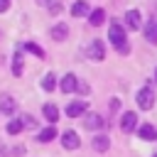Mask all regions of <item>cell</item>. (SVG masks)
<instances>
[{
    "label": "cell",
    "mask_w": 157,
    "mask_h": 157,
    "mask_svg": "<svg viewBox=\"0 0 157 157\" xmlns=\"http://www.w3.org/2000/svg\"><path fill=\"white\" fill-rule=\"evenodd\" d=\"M108 39L113 42V47L120 52V54H128L130 52V44H128V37H125V29L118 20L110 22V29H108Z\"/></svg>",
    "instance_id": "obj_1"
},
{
    "label": "cell",
    "mask_w": 157,
    "mask_h": 157,
    "mask_svg": "<svg viewBox=\"0 0 157 157\" xmlns=\"http://www.w3.org/2000/svg\"><path fill=\"white\" fill-rule=\"evenodd\" d=\"M152 103H155V91H152L150 86H142V88L137 91V108H140V110H150Z\"/></svg>",
    "instance_id": "obj_2"
},
{
    "label": "cell",
    "mask_w": 157,
    "mask_h": 157,
    "mask_svg": "<svg viewBox=\"0 0 157 157\" xmlns=\"http://www.w3.org/2000/svg\"><path fill=\"white\" fill-rule=\"evenodd\" d=\"M88 59H93V61H101L103 56H105V47H103V42L101 39H93L91 44H88Z\"/></svg>",
    "instance_id": "obj_3"
},
{
    "label": "cell",
    "mask_w": 157,
    "mask_h": 157,
    "mask_svg": "<svg viewBox=\"0 0 157 157\" xmlns=\"http://www.w3.org/2000/svg\"><path fill=\"white\" fill-rule=\"evenodd\" d=\"M120 128H123L125 132H132V130H137V113H135V110H128V113L120 118Z\"/></svg>",
    "instance_id": "obj_4"
},
{
    "label": "cell",
    "mask_w": 157,
    "mask_h": 157,
    "mask_svg": "<svg viewBox=\"0 0 157 157\" xmlns=\"http://www.w3.org/2000/svg\"><path fill=\"white\" fill-rule=\"evenodd\" d=\"M86 108H88V105H86L83 101H71V103L66 105V115H69V118H78V115L86 113Z\"/></svg>",
    "instance_id": "obj_5"
},
{
    "label": "cell",
    "mask_w": 157,
    "mask_h": 157,
    "mask_svg": "<svg viewBox=\"0 0 157 157\" xmlns=\"http://www.w3.org/2000/svg\"><path fill=\"white\" fill-rule=\"evenodd\" d=\"M61 145H64L66 150H76V147L81 145V140H78V135H76L74 130H66V132L61 135Z\"/></svg>",
    "instance_id": "obj_6"
},
{
    "label": "cell",
    "mask_w": 157,
    "mask_h": 157,
    "mask_svg": "<svg viewBox=\"0 0 157 157\" xmlns=\"http://www.w3.org/2000/svg\"><path fill=\"white\" fill-rule=\"evenodd\" d=\"M15 108H17L15 98H12V96H7V93H2V96H0V113L12 115V113H15Z\"/></svg>",
    "instance_id": "obj_7"
},
{
    "label": "cell",
    "mask_w": 157,
    "mask_h": 157,
    "mask_svg": "<svg viewBox=\"0 0 157 157\" xmlns=\"http://www.w3.org/2000/svg\"><path fill=\"white\" fill-rule=\"evenodd\" d=\"M91 12H93V10L88 7L86 0H76V2L71 5V15H74V17H86V15H91Z\"/></svg>",
    "instance_id": "obj_8"
},
{
    "label": "cell",
    "mask_w": 157,
    "mask_h": 157,
    "mask_svg": "<svg viewBox=\"0 0 157 157\" xmlns=\"http://www.w3.org/2000/svg\"><path fill=\"white\" fill-rule=\"evenodd\" d=\"M61 91H64V93H74V91H78V78H76L74 74H66V76L61 78Z\"/></svg>",
    "instance_id": "obj_9"
},
{
    "label": "cell",
    "mask_w": 157,
    "mask_h": 157,
    "mask_svg": "<svg viewBox=\"0 0 157 157\" xmlns=\"http://www.w3.org/2000/svg\"><path fill=\"white\" fill-rule=\"evenodd\" d=\"M125 22H128V27H130V29H140V25H142V17H140V12H137V10H128V15H125Z\"/></svg>",
    "instance_id": "obj_10"
},
{
    "label": "cell",
    "mask_w": 157,
    "mask_h": 157,
    "mask_svg": "<svg viewBox=\"0 0 157 157\" xmlns=\"http://www.w3.org/2000/svg\"><path fill=\"white\" fill-rule=\"evenodd\" d=\"M66 37H69V27H66V25H61V22H59V25H54V27H52V39L64 42Z\"/></svg>",
    "instance_id": "obj_11"
},
{
    "label": "cell",
    "mask_w": 157,
    "mask_h": 157,
    "mask_svg": "<svg viewBox=\"0 0 157 157\" xmlns=\"http://www.w3.org/2000/svg\"><path fill=\"white\" fill-rule=\"evenodd\" d=\"M22 66H25V59H22V49L17 47V52L12 54V74H15V76H20V74H22Z\"/></svg>",
    "instance_id": "obj_12"
},
{
    "label": "cell",
    "mask_w": 157,
    "mask_h": 157,
    "mask_svg": "<svg viewBox=\"0 0 157 157\" xmlns=\"http://www.w3.org/2000/svg\"><path fill=\"white\" fill-rule=\"evenodd\" d=\"M137 135L142 137V140H157V128H152V125H140L137 128Z\"/></svg>",
    "instance_id": "obj_13"
},
{
    "label": "cell",
    "mask_w": 157,
    "mask_h": 157,
    "mask_svg": "<svg viewBox=\"0 0 157 157\" xmlns=\"http://www.w3.org/2000/svg\"><path fill=\"white\" fill-rule=\"evenodd\" d=\"M86 128H88V130H98V128H103V118H101L98 113H88V115H86Z\"/></svg>",
    "instance_id": "obj_14"
},
{
    "label": "cell",
    "mask_w": 157,
    "mask_h": 157,
    "mask_svg": "<svg viewBox=\"0 0 157 157\" xmlns=\"http://www.w3.org/2000/svg\"><path fill=\"white\" fill-rule=\"evenodd\" d=\"M145 37H147V42L157 44V20H150L145 25Z\"/></svg>",
    "instance_id": "obj_15"
},
{
    "label": "cell",
    "mask_w": 157,
    "mask_h": 157,
    "mask_svg": "<svg viewBox=\"0 0 157 157\" xmlns=\"http://www.w3.org/2000/svg\"><path fill=\"white\" fill-rule=\"evenodd\" d=\"M88 22H91L93 27H101V25L105 22V12H103L101 7H96V10H93V12L88 15Z\"/></svg>",
    "instance_id": "obj_16"
},
{
    "label": "cell",
    "mask_w": 157,
    "mask_h": 157,
    "mask_svg": "<svg viewBox=\"0 0 157 157\" xmlns=\"http://www.w3.org/2000/svg\"><path fill=\"white\" fill-rule=\"evenodd\" d=\"M42 113H44V118H47L49 123H54V120H59V108H56L54 103H47Z\"/></svg>",
    "instance_id": "obj_17"
},
{
    "label": "cell",
    "mask_w": 157,
    "mask_h": 157,
    "mask_svg": "<svg viewBox=\"0 0 157 157\" xmlns=\"http://www.w3.org/2000/svg\"><path fill=\"white\" fill-rule=\"evenodd\" d=\"M93 147H96L98 152H105V150L110 147V140H108L105 135H96V137H93Z\"/></svg>",
    "instance_id": "obj_18"
},
{
    "label": "cell",
    "mask_w": 157,
    "mask_h": 157,
    "mask_svg": "<svg viewBox=\"0 0 157 157\" xmlns=\"http://www.w3.org/2000/svg\"><path fill=\"white\" fill-rule=\"evenodd\" d=\"M54 137H56V128H44V130L37 135V140H39V142H52Z\"/></svg>",
    "instance_id": "obj_19"
},
{
    "label": "cell",
    "mask_w": 157,
    "mask_h": 157,
    "mask_svg": "<svg viewBox=\"0 0 157 157\" xmlns=\"http://www.w3.org/2000/svg\"><path fill=\"white\" fill-rule=\"evenodd\" d=\"M22 125H25L22 118H20V120H10V123H7V132H10V135H17V132L22 130Z\"/></svg>",
    "instance_id": "obj_20"
},
{
    "label": "cell",
    "mask_w": 157,
    "mask_h": 157,
    "mask_svg": "<svg viewBox=\"0 0 157 157\" xmlns=\"http://www.w3.org/2000/svg\"><path fill=\"white\" fill-rule=\"evenodd\" d=\"M54 86H56L54 74H47V76H44V81H42V88H44V91H54Z\"/></svg>",
    "instance_id": "obj_21"
},
{
    "label": "cell",
    "mask_w": 157,
    "mask_h": 157,
    "mask_svg": "<svg viewBox=\"0 0 157 157\" xmlns=\"http://www.w3.org/2000/svg\"><path fill=\"white\" fill-rule=\"evenodd\" d=\"M22 49H27V52H32V54H34V56H39V59L44 56V52H42V47H37L34 42H27V44H25Z\"/></svg>",
    "instance_id": "obj_22"
},
{
    "label": "cell",
    "mask_w": 157,
    "mask_h": 157,
    "mask_svg": "<svg viewBox=\"0 0 157 157\" xmlns=\"http://www.w3.org/2000/svg\"><path fill=\"white\" fill-rule=\"evenodd\" d=\"M120 108V101L118 98H110V110H118Z\"/></svg>",
    "instance_id": "obj_23"
},
{
    "label": "cell",
    "mask_w": 157,
    "mask_h": 157,
    "mask_svg": "<svg viewBox=\"0 0 157 157\" xmlns=\"http://www.w3.org/2000/svg\"><path fill=\"white\" fill-rule=\"evenodd\" d=\"M12 155H15V157H25V147H15Z\"/></svg>",
    "instance_id": "obj_24"
},
{
    "label": "cell",
    "mask_w": 157,
    "mask_h": 157,
    "mask_svg": "<svg viewBox=\"0 0 157 157\" xmlns=\"http://www.w3.org/2000/svg\"><path fill=\"white\" fill-rule=\"evenodd\" d=\"M49 12H52V15H59V12H61V5H52Z\"/></svg>",
    "instance_id": "obj_25"
},
{
    "label": "cell",
    "mask_w": 157,
    "mask_h": 157,
    "mask_svg": "<svg viewBox=\"0 0 157 157\" xmlns=\"http://www.w3.org/2000/svg\"><path fill=\"white\" fill-rule=\"evenodd\" d=\"M10 7V0H0V12H5Z\"/></svg>",
    "instance_id": "obj_26"
},
{
    "label": "cell",
    "mask_w": 157,
    "mask_h": 157,
    "mask_svg": "<svg viewBox=\"0 0 157 157\" xmlns=\"http://www.w3.org/2000/svg\"><path fill=\"white\" fill-rule=\"evenodd\" d=\"M78 91H81V93H88L91 88H88V83H78Z\"/></svg>",
    "instance_id": "obj_27"
},
{
    "label": "cell",
    "mask_w": 157,
    "mask_h": 157,
    "mask_svg": "<svg viewBox=\"0 0 157 157\" xmlns=\"http://www.w3.org/2000/svg\"><path fill=\"white\" fill-rule=\"evenodd\" d=\"M0 157H7V152H5V150H0Z\"/></svg>",
    "instance_id": "obj_28"
},
{
    "label": "cell",
    "mask_w": 157,
    "mask_h": 157,
    "mask_svg": "<svg viewBox=\"0 0 157 157\" xmlns=\"http://www.w3.org/2000/svg\"><path fill=\"white\" fill-rule=\"evenodd\" d=\"M37 2H47V0H37Z\"/></svg>",
    "instance_id": "obj_29"
},
{
    "label": "cell",
    "mask_w": 157,
    "mask_h": 157,
    "mask_svg": "<svg viewBox=\"0 0 157 157\" xmlns=\"http://www.w3.org/2000/svg\"><path fill=\"white\" fill-rule=\"evenodd\" d=\"M155 78H157V71H155Z\"/></svg>",
    "instance_id": "obj_30"
},
{
    "label": "cell",
    "mask_w": 157,
    "mask_h": 157,
    "mask_svg": "<svg viewBox=\"0 0 157 157\" xmlns=\"http://www.w3.org/2000/svg\"><path fill=\"white\" fill-rule=\"evenodd\" d=\"M155 157H157V155H155Z\"/></svg>",
    "instance_id": "obj_31"
}]
</instances>
